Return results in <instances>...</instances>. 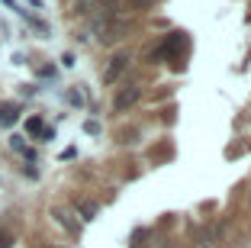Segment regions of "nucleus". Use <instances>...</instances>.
I'll list each match as a JSON object with an SVG mask.
<instances>
[{
	"instance_id": "6",
	"label": "nucleus",
	"mask_w": 251,
	"mask_h": 248,
	"mask_svg": "<svg viewBox=\"0 0 251 248\" xmlns=\"http://www.w3.org/2000/svg\"><path fill=\"white\" fill-rule=\"evenodd\" d=\"M26 129H29L32 136H42V129H45V126H42V119H39V116H32L29 123H26Z\"/></svg>"
},
{
	"instance_id": "10",
	"label": "nucleus",
	"mask_w": 251,
	"mask_h": 248,
	"mask_svg": "<svg viewBox=\"0 0 251 248\" xmlns=\"http://www.w3.org/2000/svg\"><path fill=\"white\" fill-rule=\"evenodd\" d=\"M10 245H13V239H10V235H3V232H0V248H10Z\"/></svg>"
},
{
	"instance_id": "1",
	"label": "nucleus",
	"mask_w": 251,
	"mask_h": 248,
	"mask_svg": "<svg viewBox=\"0 0 251 248\" xmlns=\"http://www.w3.org/2000/svg\"><path fill=\"white\" fill-rule=\"evenodd\" d=\"M139 97H142V87L129 84V87H123L116 97H113V107H116V110H129L132 103H139Z\"/></svg>"
},
{
	"instance_id": "9",
	"label": "nucleus",
	"mask_w": 251,
	"mask_h": 248,
	"mask_svg": "<svg viewBox=\"0 0 251 248\" xmlns=\"http://www.w3.org/2000/svg\"><path fill=\"white\" fill-rule=\"evenodd\" d=\"M68 100H71L74 107H81V103H84V100H81V94H77V90H68Z\"/></svg>"
},
{
	"instance_id": "5",
	"label": "nucleus",
	"mask_w": 251,
	"mask_h": 248,
	"mask_svg": "<svg viewBox=\"0 0 251 248\" xmlns=\"http://www.w3.org/2000/svg\"><path fill=\"white\" fill-rule=\"evenodd\" d=\"M55 216H58V222H61V226H68L71 232H77V222L71 219V213H65V210H55Z\"/></svg>"
},
{
	"instance_id": "3",
	"label": "nucleus",
	"mask_w": 251,
	"mask_h": 248,
	"mask_svg": "<svg viewBox=\"0 0 251 248\" xmlns=\"http://www.w3.org/2000/svg\"><path fill=\"white\" fill-rule=\"evenodd\" d=\"M20 119V107L13 103H0V126H13Z\"/></svg>"
},
{
	"instance_id": "11",
	"label": "nucleus",
	"mask_w": 251,
	"mask_h": 248,
	"mask_svg": "<svg viewBox=\"0 0 251 248\" xmlns=\"http://www.w3.org/2000/svg\"><path fill=\"white\" fill-rule=\"evenodd\" d=\"M84 129H87L90 136H97V132H100V126H97V123H84Z\"/></svg>"
},
{
	"instance_id": "8",
	"label": "nucleus",
	"mask_w": 251,
	"mask_h": 248,
	"mask_svg": "<svg viewBox=\"0 0 251 248\" xmlns=\"http://www.w3.org/2000/svg\"><path fill=\"white\" fill-rule=\"evenodd\" d=\"M81 213H84V219H94V213H97V203H84V206H81Z\"/></svg>"
},
{
	"instance_id": "7",
	"label": "nucleus",
	"mask_w": 251,
	"mask_h": 248,
	"mask_svg": "<svg viewBox=\"0 0 251 248\" xmlns=\"http://www.w3.org/2000/svg\"><path fill=\"white\" fill-rule=\"evenodd\" d=\"M81 3V10H94V7H106L110 0H77Z\"/></svg>"
},
{
	"instance_id": "2",
	"label": "nucleus",
	"mask_w": 251,
	"mask_h": 248,
	"mask_svg": "<svg viewBox=\"0 0 251 248\" xmlns=\"http://www.w3.org/2000/svg\"><path fill=\"white\" fill-rule=\"evenodd\" d=\"M126 68H129V55H113L110 65H106V71H103V81H106V84H113Z\"/></svg>"
},
{
	"instance_id": "4",
	"label": "nucleus",
	"mask_w": 251,
	"mask_h": 248,
	"mask_svg": "<svg viewBox=\"0 0 251 248\" xmlns=\"http://www.w3.org/2000/svg\"><path fill=\"white\" fill-rule=\"evenodd\" d=\"M10 145H13V148H16L20 155H26V158H36V152H32V148H29L26 142L20 139V136H13V139H10Z\"/></svg>"
}]
</instances>
